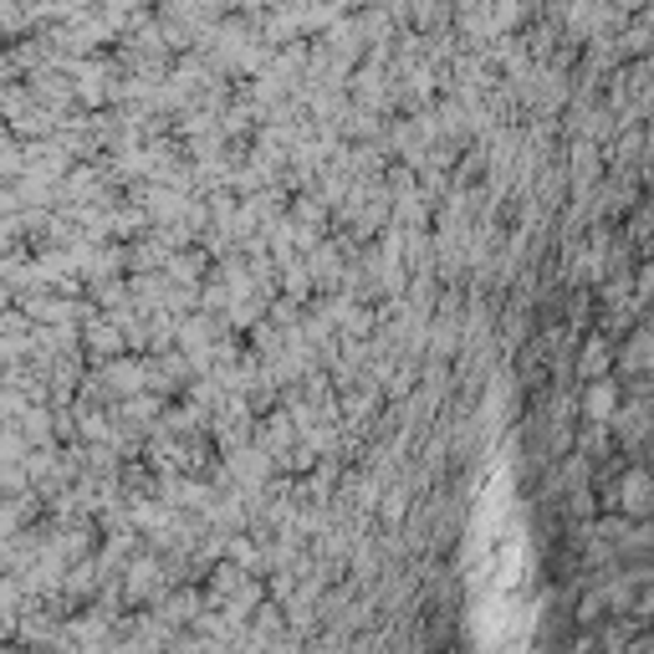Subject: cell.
I'll return each instance as SVG.
<instances>
[{
	"mask_svg": "<svg viewBox=\"0 0 654 654\" xmlns=\"http://www.w3.org/2000/svg\"><path fill=\"white\" fill-rule=\"evenodd\" d=\"M470 644L476 654H532V552L517 496L496 481L470 521Z\"/></svg>",
	"mask_w": 654,
	"mask_h": 654,
	"instance_id": "1",
	"label": "cell"
}]
</instances>
